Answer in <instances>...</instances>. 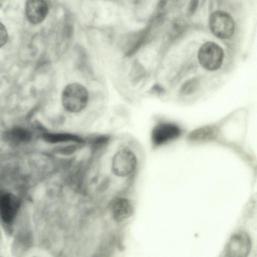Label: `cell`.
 Here are the masks:
<instances>
[{
	"instance_id": "obj_2",
	"label": "cell",
	"mask_w": 257,
	"mask_h": 257,
	"mask_svg": "<svg viewBox=\"0 0 257 257\" xmlns=\"http://www.w3.org/2000/svg\"><path fill=\"white\" fill-rule=\"evenodd\" d=\"M137 163V158L133 150L123 147L114 154L111 161V170L115 176L124 177L135 171Z\"/></svg>"
},
{
	"instance_id": "obj_14",
	"label": "cell",
	"mask_w": 257,
	"mask_h": 257,
	"mask_svg": "<svg viewBox=\"0 0 257 257\" xmlns=\"http://www.w3.org/2000/svg\"><path fill=\"white\" fill-rule=\"evenodd\" d=\"M8 33L4 25L0 22V48L4 46L8 40Z\"/></svg>"
},
{
	"instance_id": "obj_9",
	"label": "cell",
	"mask_w": 257,
	"mask_h": 257,
	"mask_svg": "<svg viewBox=\"0 0 257 257\" xmlns=\"http://www.w3.org/2000/svg\"><path fill=\"white\" fill-rule=\"evenodd\" d=\"M110 211L114 220L122 222L132 216L134 208L129 200L124 197H118L112 202Z\"/></svg>"
},
{
	"instance_id": "obj_1",
	"label": "cell",
	"mask_w": 257,
	"mask_h": 257,
	"mask_svg": "<svg viewBox=\"0 0 257 257\" xmlns=\"http://www.w3.org/2000/svg\"><path fill=\"white\" fill-rule=\"evenodd\" d=\"M91 90L84 82L70 80L63 85L60 103L66 116H78L86 112L92 103Z\"/></svg>"
},
{
	"instance_id": "obj_12",
	"label": "cell",
	"mask_w": 257,
	"mask_h": 257,
	"mask_svg": "<svg viewBox=\"0 0 257 257\" xmlns=\"http://www.w3.org/2000/svg\"><path fill=\"white\" fill-rule=\"evenodd\" d=\"M209 127H204L193 132L190 136V139L193 141H202L208 139L212 134Z\"/></svg>"
},
{
	"instance_id": "obj_8",
	"label": "cell",
	"mask_w": 257,
	"mask_h": 257,
	"mask_svg": "<svg viewBox=\"0 0 257 257\" xmlns=\"http://www.w3.org/2000/svg\"><path fill=\"white\" fill-rule=\"evenodd\" d=\"M48 7L45 0H27L26 14L28 21L33 24H38L46 17Z\"/></svg>"
},
{
	"instance_id": "obj_3",
	"label": "cell",
	"mask_w": 257,
	"mask_h": 257,
	"mask_svg": "<svg viewBox=\"0 0 257 257\" xmlns=\"http://www.w3.org/2000/svg\"><path fill=\"white\" fill-rule=\"evenodd\" d=\"M198 58L200 65L209 71H215L221 66L224 52L222 49L217 44L207 42L200 48Z\"/></svg>"
},
{
	"instance_id": "obj_5",
	"label": "cell",
	"mask_w": 257,
	"mask_h": 257,
	"mask_svg": "<svg viewBox=\"0 0 257 257\" xmlns=\"http://www.w3.org/2000/svg\"><path fill=\"white\" fill-rule=\"evenodd\" d=\"M249 236L245 232L239 231L233 234L226 244L222 256L227 257H245L251 249Z\"/></svg>"
},
{
	"instance_id": "obj_6",
	"label": "cell",
	"mask_w": 257,
	"mask_h": 257,
	"mask_svg": "<svg viewBox=\"0 0 257 257\" xmlns=\"http://www.w3.org/2000/svg\"><path fill=\"white\" fill-rule=\"evenodd\" d=\"M20 207L19 199L14 194L0 191V218L7 224L14 221Z\"/></svg>"
},
{
	"instance_id": "obj_13",
	"label": "cell",
	"mask_w": 257,
	"mask_h": 257,
	"mask_svg": "<svg viewBox=\"0 0 257 257\" xmlns=\"http://www.w3.org/2000/svg\"><path fill=\"white\" fill-rule=\"evenodd\" d=\"M197 86V81L195 79H191L184 83L182 87V91L184 93L190 94L195 90Z\"/></svg>"
},
{
	"instance_id": "obj_4",
	"label": "cell",
	"mask_w": 257,
	"mask_h": 257,
	"mask_svg": "<svg viewBox=\"0 0 257 257\" xmlns=\"http://www.w3.org/2000/svg\"><path fill=\"white\" fill-rule=\"evenodd\" d=\"M209 26L213 35L220 39L231 37L234 31V23L232 18L223 11H216L210 15Z\"/></svg>"
},
{
	"instance_id": "obj_7",
	"label": "cell",
	"mask_w": 257,
	"mask_h": 257,
	"mask_svg": "<svg viewBox=\"0 0 257 257\" xmlns=\"http://www.w3.org/2000/svg\"><path fill=\"white\" fill-rule=\"evenodd\" d=\"M181 130L176 124L172 123H160L153 129L151 140L155 146L162 145L179 137Z\"/></svg>"
},
{
	"instance_id": "obj_10",
	"label": "cell",
	"mask_w": 257,
	"mask_h": 257,
	"mask_svg": "<svg viewBox=\"0 0 257 257\" xmlns=\"http://www.w3.org/2000/svg\"><path fill=\"white\" fill-rule=\"evenodd\" d=\"M42 137L44 141L50 144H82L84 142L80 136L68 132L44 133L42 134Z\"/></svg>"
},
{
	"instance_id": "obj_11",
	"label": "cell",
	"mask_w": 257,
	"mask_h": 257,
	"mask_svg": "<svg viewBox=\"0 0 257 257\" xmlns=\"http://www.w3.org/2000/svg\"><path fill=\"white\" fill-rule=\"evenodd\" d=\"M3 136L6 142L15 146L28 142L32 138L30 131L20 127H15L8 130Z\"/></svg>"
}]
</instances>
